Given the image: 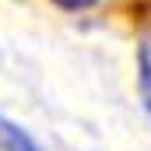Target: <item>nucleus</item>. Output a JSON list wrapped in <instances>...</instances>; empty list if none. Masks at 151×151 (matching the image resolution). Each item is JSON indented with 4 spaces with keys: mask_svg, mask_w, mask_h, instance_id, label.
Returning <instances> with one entry per match:
<instances>
[{
    "mask_svg": "<svg viewBox=\"0 0 151 151\" xmlns=\"http://www.w3.org/2000/svg\"><path fill=\"white\" fill-rule=\"evenodd\" d=\"M0 151H42V148L25 127H18L14 119L0 113Z\"/></svg>",
    "mask_w": 151,
    "mask_h": 151,
    "instance_id": "obj_1",
    "label": "nucleus"
},
{
    "mask_svg": "<svg viewBox=\"0 0 151 151\" xmlns=\"http://www.w3.org/2000/svg\"><path fill=\"white\" fill-rule=\"evenodd\" d=\"M137 91H141L144 113L151 116V39H144L137 49Z\"/></svg>",
    "mask_w": 151,
    "mask_h": 151,
    "instance_id": "obj_2",
    "label": "nucleus"
},
{
    "mask_svg": "<svg viewBox=\"0 0 151 151\" xmlns=\"http://www.w3.org/2000/svg\"><path fill=\"white\" fill-rule=\"evenodd\" d=\"M56 7H63V11H88V7H95L99 0H53Z\"/></svg>",
    "mask_w": 151,
    "mask_h": 151,
    "instance_id": "obj_3",
    "label": "nucleus"
}]
</instances>
